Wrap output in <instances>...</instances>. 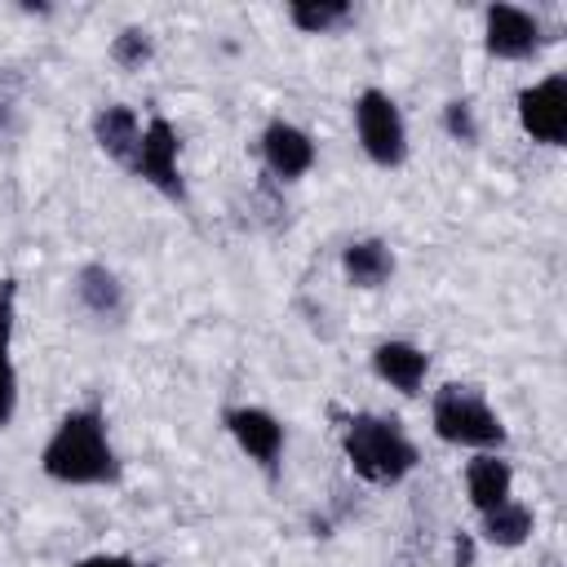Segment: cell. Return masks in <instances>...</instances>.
Returning <instances> with one entry per match:
<instances>
[{
    "instance_id": "1",
    "label": "cell",
    "mask_w": 567,
    "mask_h": 567,
    "mask_svg": "<svg viewBox=\"0 0 567 567\" xmlns=\"http://www.w3.org/2000/svg\"><path fill=\"white\" fill-rule=\"evenodd\" d=\"M40 470L66 487H111L120 483V452L106 430L102 408H71L40 447Z\"/></svg>"
},
{
    "instance_id": "2",
    "label": "cell",
    "mask_w": 567,
    "mask_h": 567,
    "mask_svg": "<svg viewBox=\"0 0 567 567\" xmlns=\"http://www.w3.org/2000/svg\"><path fill=\"white\" fill-rule=\"evenodd\" d=\"M341 452H346L350 470L372 487L403 483L421 461V452L408 439L403 421L399 416H381V412H354L346 421V430H341Z\"/></svg>"
},
{
    "instance_id": "3",
    "label": "cell",
    "mask_w": 567,
    "mask_h": 567,
    "mask_svg": "<svg viewBox=\"0 0 567 567\" xmlns=\"http://www.w3.org/2000/svg\"><path fill=\"white\" fill-rule=\"evenodd\" d=\"M430 425H434V434L443 443L474 447V452H501L505 439H509L505 421L483 399V390L461 385V381H447V385L434 390V399H430Z\"/></svg>"
},
{
    "instance_id": "4",
    "label": "cell",
    "mask_w": 567,
    "mask_h": 567,
    "mask_svg": "<svg viewBox=\"0 0 567 567\" xmlns=\"http://www.w3.org/2000/svg\"><path fill=\"white\" fill-rule=\"evenodd\" d=\"M354 137L377 168H399L408 159V124H403L399 102L385 89L368 84L354 97Z\"/></svg>"
},
{
    "instance_id": "5",
    "label": "cell",
    "mask_w": 567,
    "mask_h": 567,
    "mask_svg": "<svg viewBox=\"0 0 567 567\" xmlns=\"http://www.w3.org/2000/svg\"><path fill=\"white\" fill-rule=\"evenodd\" d=\"M182 137L173 128L168 115H151L142 124V137H137V151H133V164L128 173L142 177L146 186H155L164 199L173 204H186V177H182Z\"/></svg>"
},
{
    "instance_id": "6",
    "label": "cell",
    "mask_w": 567,
    "mask_h": 567,
    "mask_svg": "<svg viewBox=\"0 0 567 567\" xmlns=\"http://www.w3.org/2000/svg\"><path fill=\"white\" fill-rule=\"evenodd\" d=\"M518 124L540 146L567 142V75H545L518 93Z\"/></svg>"
},
{
    "instance_id": "7",
    "label": "cell",
    "mask_w": 567,
    "mask_h": 567,
    "mask_svg": "<svg viewBox=\"0 0 567 567\" xmlns=\"http://www.w3.org/2000/svg\"><path fill=\"white\" fill-rule=\"evenodd\" d=\"M483 44L501 62H527L540 53L545 31H540V18L518 4H487L483 9Z\"/></svg>"
},
{
    "instance_id": "8",
    "label": "cell",
    "mask_w": 567,
    "mask_h": 567,
    "mask_svg": "<svg viewBox=\"0 0 567 567\" xmlns=\"http://www.w3.org/2000/svg\"><path fill=\"white\" fill-rule=\"evenodd\" d=\"M226 430H230V439L239 443V452L248 456V461H257L266 474H275L279 470V456H284V443H288V434H284V421L270 412V408H257V403H239V408H226Z\"/></svg>"
},
{
    "instance_id": "9",
    "label": "cell",
    "mask_w": 567,
    "mask_h": 567,
    "mask_svg": "<svg viewBox=\"0 0 567 567\" xmlns=\"http://www.w3.org/2000/svg\"><path fill=\"white\" fill-rule=\"evenodd\" d=\"M315 137L292 120H270L261 128V164L270 182H297L315 168Z\"/></svg>"
},
{
    "instance_id": "10",
    "label": "cell",
    "mask_w": 567,
    "mask_h": 567,
    "mask_svg": "<svg viewBox=\"0 0 567 567\" xmlns=\"http://www.w3.org/2000/svg\"><path fill=\"white\" fill-rule=\"evenodd\" d=\"M71 297H75V306L93 319V323H124V315H128V292H124V284H120V275L111 270V266H102V261H84L80 270H75V279H71Z\"/></svg>"
},
{
    "instance_id": "11",
    "label": "cell",
    "mask_w": 567,
    "mask_h": 567,
    "mask_svg": "<svg viewBox=\"0 0 567 567\" xmlns=\"http://www.w3.org/2000/svg\"><path fill=\"white\" fill-rule=\"evenodd\" d=\"M372 372H377L390 390L416 394V390L425 385V377H430V354H425L421 346H412V341L390 337V341H377V346H372Z\"/></svg>"
},
{
    "instance_id": "12",
    "label": "cell",
    "mask_w": 567,
    "mask_h": 567,
    "mask_svg": "<svg viewBox=\"0 0 567 567\" xmlns=\"http://www.w3.org/2000/svg\"><path fill=\"white\" fill-rule=\"evenodd\" d=\"M93 142H97V151L106 155V159H115V164H133V151H137V137H142V120H137V111L133 106H124V102H106V106H97L93 111Z\"/></svg>"
},
{
    "instance_id": "13",
    "label": "cell",
    "mask_w": 567,
    "mask_h": 567,
    "mask_svg": "<svg viewBox=\"0 0 567 567\" xmlns=\"http://www.w3.org/2000/svg\"><path fill=\"white\" fill-rule=\"evenodd\" d=\"M465 496L478 514L505 505L514 496V465L501 452H478L474 461H465Z\"/></svg>"
},
{
    "instance_id": "14",
    "label": "cell",
    "mask_w": 567,
    "mask_h": 567,
    "mask_svg": "<svg viewBox=\"0 0 567 567\" xmlns=\"http://www.w3.org/2000/svg\"><path fill=\"white\" fill-rule=\"evenodd\" d=\"M394 248L385 244V239H377V235H368V239H350L346 248H341V275L354 284V288H381V284H390L394 279Z\"/></svg>"
},
{
    "instance_id": "15",
    "label": "cell",
    "mask_w": 567,
    "mask_h": 567,
    "mask_svg": "<svg viewBox=\"0 0 567 567\" xmlns=\"http://www.w3.org/2000/svg\"><path fill=\"white\" fill-rule=\"evenodd\" d=\"M483 518V540L487 545H496V549H518V545H527L532 540V532H536V514H532V505H523V501H505V505H496V509H487V514H478Z\"/></svg>"
},
{
    "instance_id": "16",
    "label": "cell",
    "mask_w": 567,
    "mask_h": 567,
    "mask_svg": "<svg viewBox=\"0 0 567 567\" xmlns=\"http://www.w3.org/2000/svg\"><path fill=\"white\" fill-rule=\"evenodd\" d=\"M354 18V9L346 0H292L288 4V22L301 35H328L337 27H346Z\"/></svg>"
},
{
    "instance_id": "17",
    "label": "cell",
    "mask_w": 567,
    "mask_h": 567,
    "mask_svg": "<svg viewBox=\"0 0 567 567\" xmlns=\"http://www.w3.org/2000/svg\"><path fill=\"white\" fill-rule=\"evenodd\" d=\"M155 58V40L146 27H124L115 40H111V62L120 71H142L146 62Z\"/></svg>"
},
{
    "instance_id": "18",
    "label": "cell",
    "mask_w": 567,
    "mask_h": 567,
    "mask_svg": "<svg viewBox=\"0 0 567 567\" xmlns=\"http://www.w3.org/2000/svg\"><path fill=\"white\" fill-rule=\"evenodd\" d=\"M443 133L461 146H474L478 142V120H474V102L470 97H452L443 102Z\"/></svg>"
},
{
    "instance_id": "19",
    "label": "cell",
    "mask_w": 567,
    "mask_h": 567,
    "mask_svg": "<svg viewBox=\"0 0 567 567\" xmlns=\"http://www.w3.org/2000/svg\"><path fill=\"white\" fill-rule=\"evenodd\" d=\"M18 416V368L9 350H0V430H9Z\"/></svg>"
},
{
    "instance_id": "20",
    "label": "cell",
    "mask_w": 567,
    "mask_h": 567,
    "mask_svg": "<svg viewBox=\"0 0 567 567\" xmlns=\"http://www.w3.org/2000/svg\"><path fill=\"white\" fill-rule=\"evenodd\" d=\"M18 328V279H0V350H9Z\"/></svg>"
},
{
    "instance_id": "21",
    "label": "cell",
    "mask_w": 567,
    "mask_h": 567,
    "mask_svg": "<svg viewBox=\"0 0 567 567\" xmlns=\"http://www.w3.org/2000/svg\"><path fill=\"white\" fill-rule=\"evenodd\" d=\"M75 567H142V563L128 558V554H89V558H80Z\"/></svg>"
},
{
    "instance_id": "22",
    "label": "cell",
    "mask_w": 567,
    "mask_h": 567,
    "mask_svg": "<svg viewBox=\"0 0 567 567\" xmlns=\"http://www.w3.org/2000/svg\"><path fill=\"white\" fill-rule=\"evenodd\" d=\"M456 567H474V540L465 532L456 536Z\"/></svg>"
}]
</instances>
